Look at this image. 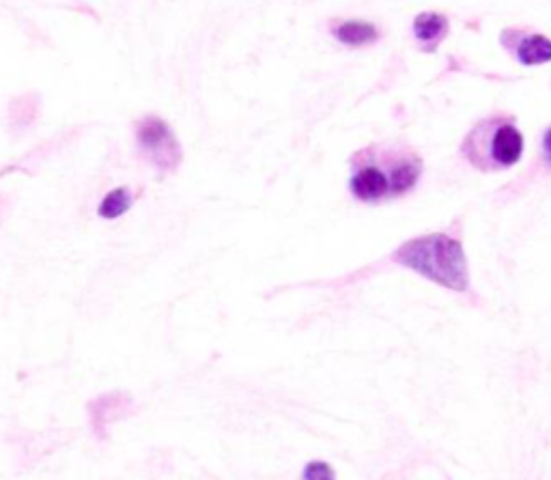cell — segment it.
I'll use <instances>...</instances> for the list:
<instances>
[{
	"label": "cell",
	"instance_id": "cell-1",
	"mask_svg": "<svg viewBox=\"0 0 551 480\" xmlns=\"http://www.w3.org/2000/svg\"><path fill=\"white\" fill-rule=\"evenodd\" d=\"M422 155L405 143H373L349 158V194L358 203L379 205L403 199L422 179Z\"/></svg>",
	"mask_w": 551,
	"mask_h": 480
},
{
	"label": "cell",
	"instance_id": "cell-2",
	"mask_svg": "<svg viewBox=\"0 0 551 480\" xmlns=\"http://www.w3.org/2000/svg\"><path fill=\"white\" fill-rule=\"evenodd\" d=\"M392 261L448 291L465 293L472 285L468 254L461 237L452 233H427L407 239L392 252Z\"/></svg>",
	"mask_w": 551,
	"mask_h": 480
},
{
	"label": "cell",
	"instance_id": "cell-3",
	"mask_svg": "<svg viewBox=\"0 0 551 480\" xmlns=\"http://www.w3.org/2000/svg\"><path fill=\"white\" fill-rule=\"evenodd\" d=\"M526 151L524 132L517 119L506 112H496L472 125L463 136L459 153L480 173H502L521 162Z\"/></svg>",
	"mask_w": 551,
	"mask_h": 480
},
{
	"label": "cell",
	"instance_id": "cell-4",
	"mask_svg": "<svg viewBox=\"0 0 551 480\" xmlns=\"http://www.w3.org/2000/svg\"><path fill=\"white\" fill-rule=\"evenodd\" d=\"M134 140L140 160L155 173L173 175L183 162V147L173 127L158 115H143L134 121Z\"/></svg>",
	"mask_w": 551,
	"mask_h": 480
},
{
	"label": "cell",
	"instance_id": "cell-5",
	"mask_svg": "<svg viewBox=\"0 0 551 480\" xmlns=\"http://www.w3.org/2000/svg\"><path fill=\"white\" fill-rule=\"evenodd\" d=\"M500 46L513 61L526 67L551 63V39L528 26H506L500 33Z\"/></svg>",
	"mask_w": 551,
	"mask_h": 480
},
{
	"label": "cell",
	"instance_id": "cell-6",
	"mask_svg": "<svg viewBox=\"0 0 551 480\" xmlns=\"http://www.w3.org/2000/svg\"><path fill=\"white\" fill-rule=\"evenodd\" d=\"M132 409V397L125 392H112L102 394L93 401H89V414H91V427L97 437H106V427L110 422H115L123 416L130 414Z\"/></svg>",
	"mask_w": 551,
	"mask_h": 480
},
{
	"label": "cell",
	"instance_id": "cell-7",
	"mask_svg": "<svg viewBox=\"0 0 551 480\" xmlns=\"http://www.w3.org/2000/svg\"><path fill=\"white\" fill-rule=\"evenodd\" d=\"M412 35L422 52L433 54L450 35V20L440 11H422L412 22Z\"/></svg>",
	"mask_w": 551,
	"mask_h": 480
},
{
	"label": "cell",
	"instance_id": "cell-8",
	"mask_svg": "<svg viewBox=\"0 0 551 480\" xmlns=\"http://www.w3.org/2000/svg\"><path fill=\"white\" fill-rule=\"evenodd\" d=\"M330 35L347 48H366L381 39V31L366 20H334L330 22Z\"/></svg>",
	"mask_w": 551,
	"mask_h": 480
},
{
	"label": "cell",
	"instance_id": "cell-9",
	"mask_svg": "<svg viewBox=\"0 0 551 480\" xmlns=\"http://www.w3.org/2000/svg\"><path fill=\"white\" fill-rule=\"evenodd\" d=\"M136 203V192L130 186H119L104 194V199L97 205V216L102 220H119L125 216Z\"/></svg>",
	"mask_w": 551,
	"mask_h": 480
},
{
	"label": "cell",
	"instance_id": "cell-10",
	"mask_svg": "<svg viewBox=\"0 0 551 480\" xmlns=\"http://www.w3.org/2000/svg\"><path fill=\"white\" fill-rule=\"evenodd\" d=\"M302 480H336V472L328 461H308L302 470Z\"/></svg>",
	"mask_w": 551,
	"mask_h": 480
},
{
	"label": "cell",
	"instance_id": "cell-11",
	"mask_svg": "<svg viewBox=\"0 0 551 480\" xmlns=\"http://www.w3.org/2000/svg\"><path fill=\"white\" fill-rule=\"evenodd\" d=\"M543 160L547 164V168L551 171V127H547L543 134Z\"/></svg>",
	"mask_w": 551,
	"mask_h": 480
}]
</instances>
